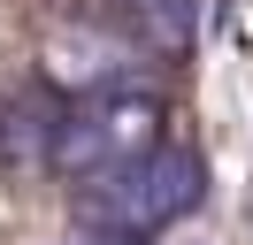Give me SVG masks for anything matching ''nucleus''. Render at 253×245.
<instances>
[{
  "instance_id": "20e7f679",
  "label": "nucleus",
  "mask_w": 253,
  "mask_h": 245,
  "mask_svg": "<svg viewBox=\"0 0 253 245\" xmlns=\"http://www.w3.org/2000/svg\"><path fill=\"white\" fill-rule=\"evenodd\" d=\"M138 8V23L154 31L161 46H184L192 39V15H200V0H130Z\"/></svg>"
},
{
  "instance_id": "7ed1b4c3",
  "label": "nucleus",
  "mask_w": 253,
  "mask_h": 245,
  "mask_svg": "<svg viewBox=\"0 0 253 245\" xmlns=\"http://www.w3.org/2000/svg\"><path fill=\"white\" fill-rule=\"evenodd\" d=\"M130 61H138V54H130L123 39H100V31H62V39L46 46V77H54V84H77L84 100L123 92Z\"/></svg>"
},
{
  "instance_id": "f257e3e1",
  "label": "nucleus",
  "mask_w": 253,
  "mask_h": 245,
  "mask_svg": "<svg viewBox=\"0 0 253 245\" xmlns=\"http://www.w3.org/2000/svg\"><path fill=\"white\" fill-rule=\"evenodd\" d=\"M200 192H207V161L192 146H161V153H146V161L115 168V176L84 184L77 214L92 230H108V238H154V230L184 222V214L200 207Z\"/></svg>"
},
{
  "instance_id": "39448f33",
  "label": "nucleus",
  "mask_w": 253,
  "mask_h": 245,
  "mask_svg": "<svg viewBox=\"0 0 253 245\" xmlns=\"http://www.w3.org/2000/svg\"><path fill=\"white\" fill-rule=\"evenodd\" d=\"M77 245H146V238H108V230H92V238H77Z\"/></svg>"
},
{
  "instance_id": "f03ea898",
  "label": "nucleus",
  "mask_w": 253,
  "mask_h": 245,
  "mask_svg": "<svg viewBox=\"0 0 253 245\" xmlns=\"http://www.w3.org/2000/svg\"><path fill=\"white\" fill-rule=\"evenodd\" d=\"M161 100L154 92H138V84H123V92H100V100H77V115L69 122H54V168L62 176H77V184H100V176H115V168H130V161H146V153H161L169 138H161Z\"/></svg>"
}]
</instances>
